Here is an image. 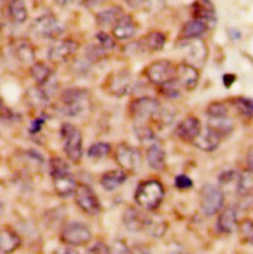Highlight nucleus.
I'll list each match as a JSON object with an SVG mask.
<instances>
[{
  "instance_id": "f257e3e1",
  "label": "nucleus",
  "mask_w": 253,
  "mask_h": 254,
  "mask_svg": "<svg viewBox=\"0 0 253 254\" xmlns=\"http://www.w3.org/2000/svg\"><path fill=\"white\" fill-rule=\"evenodd\" d=\"M50 172L58 195L67 197L74 193L77 185L65 160L61 157L52 158L50 160Z\"/></svg>"
},
{
  "instance_id": "f03ea898",
  "label": "nucleus",
  "mask_w": 253,
  "mask_h": 254,
  "mask_svg": "<svg viewBox=\"0 0 253 254\" xmlns=\"http://www.w3.org/2000/svg\"><path fill=\"white\" fill-rule=\"evenodd\" d=\"M164 197L163 186L156 180L141 182L135 190L134 200L136 204L145 210H154L162 202Z\"/></svg>"
},
{
  "instance_id": "7ed1b4c3",
  "label": "nucleus",
  "mask_w": 253,
  "mask_h": 254,
  "mask_svg": "<svg viewBox=\"0 0 253 254\" xmlns=\"http://www.w3.org/2000/svg\"><path fill=\"white\" fill-rule=\"evenodd\" d=\"M61 133L66 156L75 163L79 162L82 156V134L80 130L75 126L65 123L62 126Z\"/></svg>"
},
{
  "instance_id": "20e7f679",
  "label": "nucleus",
  "mask_w": 253,
  "mask_h": 254,
  "mask_svg": "<svg viewBox=\"0 0 253 254\" xmlns=\"http://www.w3.org/2000/svg\"><path fill=\"white\" fill-rule=\"evenodd\" d=\"M160 109L161 106L158 100L150 97H140L131 102L129 114L136 124H145V121L153 119Z\"/></svg>"
},
{
  "instance_id": "39448f33",
  "label": "nucleus",
  "mask_w": 253,
  "mask_h": 254,
  "mask_svg": "<svg viewBox=\"0 0 253 254\" xmlns=\"http://www.w3.org/2000/svg\"><path fill=\"white\" fill-rule=\"evenodd\" d=\"M32 31L43 39H57L63 34L64 25L55 16L44 15L33 22Z\"/></svg>"
},
{
  "instance_id": "423d86ee",
  "label": "nucleus",
  "mask_w": 253,
  "mask_h": 254,
  "mask_svg": "<svg viewBox=\"0 0 253 254\" xmlns=\"http://www.w3.org/2000/svg\"><path fill=\"white\" fill-rule=\"evenodd\" d=\"M63 113L67 116H75L81 113L88 101V92L81 88H70L62 95Z\"/></svg>"
},
{
  "instance_id": "0eeeda50",
  "label": "nucleus",
  "mask_w": 253,
  "mask_h": 254,
  "mask_svg": "<svg viewBox=\"0 0 253 254\" xmlns=\"http://www.w3.org/2000/svg\"><path fill=\"white\" fill-rule=\"evenodd\" d=\"M92 235L87 226L78 222H72L64 226L61 239L65 245L71 247H81L91 241Z\"/></svg>"
},
{
  "instance_id": "6e6552de",
  "label": "nucleus",
  "mask_w": 253,
  "mask_h": 254,
  "mask_svg": "<svg viewBox=\"0 0 253 254\" xmlns=\"http://www.w3.org/2000/svg\"><path fill=\"white\" fill-rule=\"evenodd\" d=\"M201 208L206 216H214L224 205V192L213 184H206L201 191Z\"/></svg>"
},
{
  "instance_id": "1a4fd4ad",
  "label": "nucleus",
  "mask_w": 253,
  "mask_h": 254,
  "mask_svg": "<svg viewBox=\"0 0 253 254\" xmlns=\"http://www.w3.org/2000/svg\"><path fill=\"white\" fill-rule=\"evenodd\" d=\"M117 163L126 171L135 172L142 164V156L140 151L131 145L121 143L117 146L115 152Z\"/></svg>"
},
{
  "instance_id": "9d476101",
  "label": "nucleus",
  "mask_w": 253,
  "mask_h": 254,
  "mask_svg": "<svg viewBox=\"0 0 253 254\" xmlns=\"http://www.w3.org/2000/svg\"><path fill=\"white\" fill-rule=\"evenodd\" d=\"M77 206L88 215H97L101 211L100 201L95 192L88 185L79 184L74 191Z\"/></svg>"
},
{
  "instance_id": "9b49d317",
  "label": "nucleus",
  "mask_w": 253,
  "mask_h": 254,
  "mask_svg": "<svg viewBox=\"0 0 253 254\" xmlns=\"http://www.w3.org/2000/svg\"><path fill=\"white\" fill-rule=\"evenodd\" d=\"M175 75V66L167 60H158L151 63L145 69L147 79L156 85H161Z\"/></svg>"
},
{
  "instance_id": "f8f14e48",
  "label": "nucleus",
  "mask_w": 253,
  "mask_h": 254,
  "mask_svg": "<svg viewBox=\"0 0 253 254\" xmlns=\"http://www.w3.org/2000/svg\"><path fill=\"white\" fill-rule=\"evenodd\" d=\"M185 41L186 43L182 45V49L186 57V63L195 67L203 65L207 58V47L204 42L199 40V38Z\"/></svg>"
},
{
  "instance_id": "ddd939ff",
  "label": "nucleus",
  "mask_w": 253,
  "mask_h": 254,
  "mask_svg": "<svg viewBox=\"0 0 253 254\" xmlns=\"http://www.w3.org/2000/svg\"><path fill=\"white\" fill-rule=\"evenodd\" d=\"M174 77L181 88L190 91L195 89L198 84L199 71L194 65L188 63H183L175 66Z\"/></svg>"
},
{
  "instance_id": "4468645a",
  "label": "nucleus",
  "mask_w": 253,
  "mask_h": 254,
  "mask_svg": "<svg viewBox=\"0 0 253 254\" xmlns=\"http://www.w3.org/2000/svg\"><path fill=\"white\" fill-rule=\"evenodd\" d=\"M166 43L165 36L160 32H150L131 45V51L136 53L159 52Z\"/></svg>"
},
{
  "instance_id": "2eb2a0df",
  "label": "nucleus",
  "mask_w": 253,
  "mask_h": 254,
  "mask_svg": "<svg viewBox=\"0 0 253 254\" xmlns=\"http://www.w3.org/2000/svg\"><path fill=\"white\" fill-rule=\"evenodd\" d=\"M220 189L228 193H240L244 189L246 178L236 170H227L220 174L219 178Z\"/></svg>"
},
{
  "instance_id": "dca6fc26",
  "label": "nucleus",
  "mask_w": 253,
  "mask_h": 254,
  "mask_svg": "<svg viewBox=\"0 0 253 254\" xmlns=\"http://www.w3.org/2000/svg\"><path fill=\"white\" fill-rule=\"evenodd\" d=\"M78 44L71 40H64L55 44L49 51V60L56 64L65 62L70 56L75 54L78 49Z\"/></svg>"
},
{
  "instance_id": "f3484780",
  "label": "nucleus",
  "mask_w": 253,
  "mask_h": 254,
  "mask_svg": "<svg viewBox=\"0 0 253 254\" xmlns=\"http://www.w3.org/2000/svg\"><path fill=\"white\" fill-rule=\"evenodd\" d=\"M222 136L210 126L202 128L199 135L193 140V143L204 151H214L221 143Z\"/></svg>"
},
{
  "instance_id": "a211bd4d",
  "label": "nucleus",
  "mask_w": 253,
  "mask_h": 254,
  "mask_svg": "<svg viewBox=\"0 0 253 254\" xmlns=\"http://www.w3.org/2000/svg\"><path fill=\"white\" fill-rule=\"evenodd\" d=\"M201 129H202V125L199 119L194 116H190L185 118L183 121H181L178 124V126L175 129V132L180 139L184 141L193 142V140L199 135Z\"/></svg>"
},
{
  "instance_id": "6ab92c4d",
  "label": "nucleus",
  "mask_w": 253,
  "mask_h": 254,
  "mask_svg": "<svg viewBox=\"0 0 253 254\" xmlns=\"http://www.w3.org/2000/svg\"><path fill=\"white\" fill-rule=\"evenodd\" d=\"M132 87V79L128 72L122 71L115 74L108 84V92L114 96L122 97L126 95Z\"/></svg>"
},
{
  "instance_id": "aec40b11",
  "label": "nucleus",
  "mask_w": 253,
  "mask_h": 254,
  "mask_svg": "<svg viewBox=\"0 0 253 254\" xmlns=\"http://www.w3.org/2000/svg\"><path fill=\"white\" fill-rule=\"evenodd\" d=\"M145 220L146 215L134 208L126 209L123 216V223L125 227L128 232L131 233L143 231Z\"/></svg>"
},
{
  "instance_id": "412c9836",
  "label": "nucleus",
  "mask_w": 253,
  "mask_h": 254,
  "mask_svg": "<svg viewBox=\"0 0 253 254\" xmlns=\"http://www.w3.org/2000/svg\"><path fill=\"white\" fill-rule=\"evenodd\" d=\"M135 30L136 26L132 17L129 15H123L114 24L113 35L119 40H126L134 35Z\"/></svg>"
},
{
  "instance_id": "4be33fe9",
  "label": "nucleus",
  "mask_w": 253,
  "mask_h": 254,
  "mask_svg": "<svg viewBox=\"0 0 253 254\" xmlns=\"http://www.w3.org/2000/svg\"><path fill=\"white\" fill-rule=\"evenodd\" d=\"M238 227V215L235 209L227 208L220 214L217 229L222 234H232Z\"/></svg>"
},
{
  "instance_id": "5701e85b",
  "label": "nucleus",
  "mask_w": 253,
  "mask_h": 254,
  "mask_svg": "<svg viewBox=\"0 0 253 254\" xmlns=\"http://www.w3.org/2000/svg\"><path fill=\"white\" fill-rule=\"evenodd\" d=\"M126 178L127 176L124 170H110L102 175L100 183L105 190L114 191L126 182Z\"/></svg>"
},
{
  "instance_id": "b1692460",
  "label": "nucleus",
  "mask_w": 253,
  "mask_h": 254,
  "mask_svg": "<svg viewBox=\"0 0 253 254\" xmlns=\"http://www.w3.org/2000/svg\"><path fill=\"white\" fill-rule=\"evenodd\" d=\"M209 27L203 21L199 19H193L188 21L182 28L180 32V38L182 40H189V39H196L203 36Z\"/></svg>"
},
{
  "instance_id": "393cba45",
  "label": "nucleus",
  "mask_w": 253,
  "mask_h": 254,
  "mask_svg": "<svg viewBox=\"0 0 253 254\" xmlns=\"http://www.w3.org/2000/svg\"><path fill=\"white\" fill-rule=\"evenodd\" d=\"M146 160L152 169L163 170L166 165L165 151L158 144H151L146 150Z\"/></svg>"
},
{
  "instance_id": "a878e982",
  "label": "nucleus",
  "mask_w": 253,
  "mask_h": 254,
  "mask_svg": "<svg viewBox=\"0 0 253 254\" xmlns=\"http://www.w3.org/2000/svg\"><path fill=\"white\" fill-rule=\"evenodd\" d=\"M143 231L147 233L152 238L159 239L167 231V225L164 220H162L158 216H148L146 215V220L144 224Z\"/></svg>"
},
{
  "instance_id": "bb28decb",
  "label": "nucleus",
  "mask_w": 253,
  "mask_h": 254,
  "mask_svg": "<svg viewBox=\"0 0 253 254\" xmlns=\"http://www.w3.org/2000/svg\"><path fill=\"white\" fill-rule=\"evenodd\" d=\"M21 244L19 237L11 230H3L0 232V253L10 254L16 251Z\"/></svg>"
},
{
  "instance_id": "cd10ccee",
  "label": "nucleus",
  "mask_w": 253,
  "mask_h": 254,
  "mask_svg": "<svg viewBox=\"0 0 253 254\" xmlns=\"http://www.w3.org/2000/svg\"><path fill=\"white\" fill-rule=\"evenodd\" d=\"M30 70H31V75L36 80V82L38 83L39 86L44 85L54 75L51 67L48 66L47 64H45L44 63L34 64Z\"/></svg>"
},
{
  "instance_id": "c85d7f7f",
  "label": "nucleus",
  "mask_w": 253,
  "mask_h": 254,
  "mask_svg": "<svg viewBox=\"0 0 253 254\" xmlns=\"http://www.w3.org/2000/svg\"><path fill=\"white\" fill-rule=\"evenodd\" d=\"M123 16L122 9L120 7H112L100 12L96 19L99 26L107 27L115 24Z\"/></svg>"
},
{
  "instance_id": "c756f323",
  "label": "nucleus",
  "mask_w": 253,
  "mask_h": 254,
  "mask_svg": "<svg viewBox=\"0 0 253 254\" xmlns=\"http://www.w3.org/2000/svg\"><path fill=\"white\" fill-rule=\"evenodd\" d=\"M10 17L16 23H24L28 18V9L24 0H11L9 3Z\"/></svg>"
},
{
  "instance_id": "7c9ffc66",
  "label": "nucleus",
  "mask_w": 253,
  "mask_h": 254,
  "mask_svg": "<svg viewBox=\"0 0 253 254\" xmlns=\"http://www.w3.org/2000/svg\"><path fill=\"white\" fill-rule=\"evenodd\" d=\"M233 106L237 111L246 118L253 117V99L246 97H238L233 100Z\"/></svg>"
},
{
  "instance_id": "2f4dec72",
  "label": "nucleus",
  "mask_w": 253,
  "mask_h": 254,
  "mask_svg": "<svg viewBox=\"0 0 253 254\" xmlns=\"http://www.w3.org/2000/svg\"><path fill=\"white\" fill-rule=\"evenodd\" d=\"M159 88H160L159 90H160L161 94L164 97L169 98V99H175L181 95V87L178 84V82L176 81L175 77H173L172 79L159 85Z\"/></svg>"
},
{
  "instance_id": "473e14b6",
  "label": "nucleus",
  "mask_w": 253,
  "mask_h": 254,
  "mask_svg": "<svg viewBox=\"0 0 253 254\" xmlns=\"http://www.w3.org/2000/svg\"><path fill=\"white\" fill-rule=\"evenodd\" d=\"M110 151H111V145L109 143L104 142V141H99V142L93 143L89 147L87 154L90 158L100 159V158L108 155L110 153Z\"/></svg>"
},
{
  "instance_id": "72a5a7b5",
  "label": "nucleus",
  "mask_w": 253,
  "mask_h": 254,
  "mask_svg": "<svg viewBox=\"0 0 253 254\" xmlns=\"http://www.w3.org/2000/svg\"><path fill=\"white\" fill-rule=\"evenodd\" d=\"M229 114L228 108L221 102H214L208 106L207 115L209 119H220L227 117Z\"/></svg>"
},
{
  "instance_id": "f704fd0d",
  "label": "nucleus",
  "mask_w": 253,
  "mask_h": 254,
  "mask_svg": "<svg viewBox=\"0 0 253 254\" xmlns=\"http://www.w3.org/2000/svg\"><path fill=\"white\" fill-rule=\"evenodd\" d=\"M240 236L245 243L253 244V221L244 220L240 225Z\"/></svg>"
},
{
  "instance_id": "c9c22d12",
  "label": "nucleus",
  "mask_w": 253,
  "mask_h": 254,
  "mask_svg": "<svg viewBox=\"0 0 253 254\" xmlns=\"http://www.w3.org/2000/svg\"><path fill=\"white\" fill-rule=\"evenodd\" d=\"M17 57L23 63H31L34 61L35 54L30 45L23 43L17 47Z\"/></svg>"
},
{
  "instance_id": "e433bc0d",
  "label": "nucleus",
  "mask_w": 253,
  "mask_h": 254,
  "mask_svg": "<svg viewBox=\"0 0 253 254\" xmlns=\"http://www.w3.org/2000/svg\"><path fill=\"white\" fill-rule=\"evenodd\" d=\"M105 51L101 46H96V45H91L86 48L85 51V56L86 58L91 61V62H96L102 59L105 56Z\"/></svg>"
},
{
  "instance_id": "4c0bfd02",
  "label": "nucleus",
  "mask_w": 253,
  "mask_h": 254,
  "mask_svg": "<svg viewBox=\"0 0 253 254\" xmlns=\"http://www.w3.org/2000/svg\"><path fill=\"white\" fill-rule=\"evenodd\" d=\"M96 39L98 40L100 46L104 49V50H113L116 46V43L114 41V39L108 35L105 32H99L96 35Z\"/></svg>"
},
{
  "instance_id": "58836bf2",
  "label": "nucleus",
  "mask_w": 253,
  "mask_h": 254,
  "mask_svg": "<svg viewBox=\"0 0 253 254\" xmlns=\"http://www.w3.org/2000/svg\"><path fill=\"white\" fill-rule=\"evenodd\" d=\"M135 133L137 135V137L140 140H149L151 138H153V131L152 129L147 126H145V124H136L135 126Z\"/></svg>"
},
{
  "instance_id": "ea45409f",
  "label": "nucleus",
  "mask_w": 253,
  "mask_h": 254,
  "mask_svg": "<svg viewBox=\"0 0 253 254\" xmlns=\"http://www.w3.org/2000/svg\"><path fill=\"white\" fill-rule=\"evenodd\" d=\"M175 186L178 189H181V190L189 189V188H191L193 186V181L187 175L181 174V175H178L175 178Z\"/></svg>"
},
{
  "instance_id": "a19ab883",
  "label": "nucleus",
  "mask_w": 253,
  "mask_h": 254,
  "mask_svg": "<svg viewBox=\"0 0 253 254\" xmlns=\"http://www.w3.org/2000/svg\"><path fill=\"white\" fill-rule=\"evenodd\" d=\"M88 253H91V254H110L111 250L108 246L99 242V243H96L92 248H90L88 250Z\"/></svg>"
},
{
  "instance_id": "79ce46f5",
  "label": "nucleus",
  "mask_w": 253,
  "mask_h": 254,
  "mask_svg": "<svg viewBox=\"0 0 253 254\" xmlns=\"http://www.w3.org/2000/svg\"><path fill=\"white\" fill-rule=\"evenodd\" d=\"M44 124V120L42 118H38L35 121H33L31 125V131L32 132H38Z\"/></svg>"
},
{
  "instance_id": "37998d69",
  "label": "nucleus",
  "mask_w": 253,
  "mask_h": 254,
  "mask_svg": "<svg viewBox=\"0 0 253 254\" xmlns=\"http://www.w3.org/2000/svg\"><path fill=\"white\" fill-rule=\"evenodd\" d=\"M247 164L250 171L253 174V145L249 149L247 154Z\"/></svg>"
},
{
  "instance_id": "c03bdc74",
  "label": "nucleus",
  "mask_w": 253,
  "mask_h": 254,
  "mask_svg": "<svg viewBox=\"0 0 253 254\" xmlns=\"http://www.w3.org/2000/svg\"><path fill=\"white\" fill-rule=\"evenodd\" d=\"M236 81V76L234 74H226L224 75V84L227 88H230Z\"/></svg>"
},
{
  "instance_id": "a18cd8bd",
  "label": "nucleus",
  "mask_w": 253,
  "mask_h": 254,
  "mask_svg": "<svg viewBox=\"0 0 253 254\" xmlns=\"http://www.w3.org/2000/svg\"><path fill=\"white\" fill-rule=\"evenodd\" d=\"M105 0H82L81 4L85 7H95L102 4Z\"/></svg>"
},
{
  "instance_id": "49530a36",
  "label": "nucleus",
  "mask_w": 253,
  "mask_h": 254,
  "mask_svg": "<svg viewBox=\"0 0 253 254\" xmlns=\"http://www.w3.org/2000/svg\"><path fill=\"white\" fill-rule=\"evenodd\" d=\"M125 1L131 7H138L144 2V0H125Z\"/></svg>"
},
{
  "instance_id": "de8ad7c7",
  "label": "nucleus",
  "mask_w": 253,
  "mask_h": 254,
  "mask_svg": "<svg viewBox=\"0 0 253 254\" xmlns=\"http://www.w3.org/2000/svg\"><path fill=\"white\" fill-rule=\"evenodd\" d=\"M56 2H57L59 5H61V6H66V5H68L69 3H71L72 0H56Z\"/></svg>"
},
{
  "instance_id": "09e8293b",
  "label": "nucleus",
  "mask_w": 253,
  "mask_h": 254,
  "mask_svg": "<svg viewBox=\"0 0 253 254\" xmlns=\"http://www.w3.org/2000/svg\"><path fill=\"white\" fill-rule=\"evenodd\" d=\"M1 108H2V100L0 98V110H1Z\"/></svg>"
},
{
  "instance_id": "8fccbe9b",
  "label": "nucleus",
  "mask_w": 253,
  "mask_h": 254,
  "mask_svg": "<svg viewBox=\"0 0 253 254\" xmlns=\"http://www.w3.org/2000/svg\"><path fill=\"white\" fill-rule=\"evenodd\" d=\"M251 193H252V196H253V191H251Z\"/></svg>"
}]
</instances>
